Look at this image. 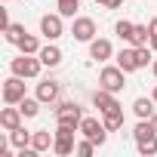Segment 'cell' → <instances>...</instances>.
<instances>
[{
    "instance_id": "5bb4252c",
    "label": "cell",
    "mask_w": 157,
    "mask_h": 157,
    "mask_svg": "<svg viewBox=\"0 0 157 157\" xmlns=\"http://www.w3.org/2000/svg\"><path fill=\"white\" fill-rule=\"evenodd\" d=\"M52 142H56V132H49V129H37V132L31 136V148H34V151H40V154H43V151H49V148H52Z\"/></svg>"
},
{
    "instance_id": "484cf974",
    "label": "cell",
    "mask_w": 157,
    "mask_h": 157,
    "mask_svg": "<svg viewBox=\"0 0 157 157\" xmlns=\"http://www.w3.org/2000/svg\"><path fill=\"white\" fill-rule=\"evenodd\" d=\"M139 145V154L142 157H151V154H157V139H148V142H136Z\"/></svg>"
},
{
    "instance_id": "4fadbf2b",
    "label": "cell",
    "mask_w": 157,
    "mask_h": 157,
    "mask_svg": "<svg viewBox=\"0 0 157 157\" xmlns=\"http://www.w3.org/2000/svg\"><path fill=\"white\" fill-rule=\"evenodd\" d=\"M117 65H120L126 74L139 71V56H136V46H126V49H120V52H117Z\"/></svg>"
},
{
    "instance_id": "d6986e66",
    "label": "cell",
    "mask_w": 157,
    "mask_h": 157,
    "mask_svg": "<svg viewBox=\"0 0 157 157\" xmlns=\"http://www.w3.org/2000/svg\"><path fill=\"white\" fill-rule=\"evenodd\" d=\"M40 105H43V102H40L37 96H34V99H31V96H25V99L19 102V108H22V114H25V117H37V114H40Z\"/></svg>"
},
{
    "instance_id": "277c9868",
    "label": "cell",
    "mask_w": 157,
    "mask_h": 157,
    "mask_svg": "<svg viewBox=\"0 0 157 157\" xmlns=\"http://www.w3.org/2000/svg\"><path fill=\"white\" fill-rule=\"evenodd\" d=\"M80 136H86L90 142H96V148H102V145L108 142V129H105V123L96 120V117H83V120H80Z\"/></svg>"
},
{
    "instance_id": "8992f818",
    "label": "cell",
    "mask_w": 157,
    "mask_h": 157,
    "mask_svg": "<svg viewBox=\"0 0 157 157\" xmlns=\"http://www.w3.org/2000/svg\"><path fill=\"white\" fill-rule=\"evenodd\" d=\"M62 13H46L43 19H40V34L46 37V40H59L62 34H65V25H62Z\"/></svg>"
},
{
    "instance_id": "d4e9b609",
    "label": "cell",
    "mask_w": 157,
    "mask_h": 157,
    "mask_svg": "<svg viewBox=\"0 0 157 157\" xmlns=\"http://www.w3.org/2000/svg\"><path fill=\"white\" fill-rule=\"evenodd\" d=\"M96 151V142H90L86 136H83V142H77V148H74V154H80V157H90Z\"/></svg>"
},
{
    "instance_id": "2e32d148",
    "label": "cell",
    "mask_w": 157,
    "mask_h": 157,
    "mask_svg": "<svg viewBox=\"0 0 157 157\" xmlns=\"http://www.w3.org/2000/svg\"><path fill=\"white\" fill-rule=\"evenodd\" d=\"M154 99H145V96H139L136 102H132V114L139 117V120H151V114H154Z\"/></svg>"
},
{
    "instance_id": "7402d4cb",
    "label": "cell",
    "mask_w": 157,
    "mask_h": 157,
    "mask_svg": "<svg viewBox=\"0 0 157 157\" xmlns=\"http://www.w3.org/2000/svg\"><path fill=\"white\" fill-rule=\"evenodd\" d=\"M56 10H59L65 19H74V13L80 10V0H56Z\"/></svg>"
},
{
    "instance_id": "44dd1931",
    "label": "cell",
    "mask_w": 157,
    "mask_h": 157,
    "mask_svg": "<svg viewBox=\"0 0 157 157\" xmlns=\"http://www.w3.org/2000/svg\"><path fill=\"white\" fill-rule=\"evenodd\" d=\"M16 46H19L22 52H28V56H37V52H40V40H37L34 34H25V37H22Z\"/></svg>"
},
{
    "instance_id": "3957f363",
    "label": "cell",
    "mask_w": 157,
    "mask_h": 157,
    "mask_svg": "<svg viewBox=\"0 0 157 157\" xmlns=\"http://www.w3.org/2000/svg\"><path fill=\"white\" fill-rule=\"evenodd\" d=\"M99 86L102 90H111V93H120L126 86V71L120 65H108L99 71Z\"/></svg>"
},
{
    "instance_id": "8fae6325",
    "label": "cell",
    "mask_w": 157,
    "mask_h": 157,
    "mask_svg": "<svg viewBox=\"0 0 157 157\" xmlns=\"http://www.w3.org/2000/svg\"><path fill=\"white\" fill-rule=\"evenodd\" d=\"M22 108L19 105H10V108H3V111H0V126H3L6 132H13V129H19L22 126Z\"/></svg>"
},
{
    "instance_id": "ba28073f",
    "label": "cell",
    "mask_w": 157,
    "mask_h": 157,
    "mask_svg": "<svg viewBox=\"0 0 157 157\" xmlns=\"http://www.w3.org/2000/svg\"><path fill=\"white\" fill-rule=\"evenodd\" d=\"M71 34H74V40L90 43V40H96V22H93V19H86V16H77V19H74V25H71Z\"/></svg>"
},
{
    "instance_id": "4316f807",
    "label": "cell",
    "mask_w": 157,
    "mask_h": 157,
    "mask_svg": "<svg viewBox=\"0 0 157 157\" xmlns=\"http://www.w3.org/2000/svg\"><path fill=\"white\" fill-rule=\"evenodd\" d=\"M148 31H151V40H148V46H151V49L157 52V16H154V19L148 22Z\"/></svg>"
},
{
    "instance_id": "4dcf8cb0",
    "label": "cell",
    "mask_w": 157,
    "mask_h": 157,
    "mask_svg": "<svg viewBox=\"0 0 157 157\" xmlns=\"http://www.w3.org/2000/svg\"><path fill=\"white\" fill-rule=\"evenodd\" d=\"M151 71H154V77H157V59H154V62H151Z\"/></svg>"
},
{
    "instance_id": "f1b7e54d",
    "label": "cell",
    "mask_w": 157,
    "mask_h": 157,
    "mask_svg": "<svg viewBox=\"0 0 157 157\" xmlns=\"http://www.w3.org/2000/svg\"><path fill=\"white\" fill-rule=\"evenodd\" d=\"M10 25H13V22H10V13H6L3 6H0V31H6Z\"/></svg>"
},
{
    "instance_id": "7c38bea8",
    "label": "cell",
    "mask_w": 157,
    "mask_h": 157,
    "mask_svg": "<svg viewBox=\"0 0 157 157\" xmlns=\"http://www.w3.org/2000/svg\"><path fill=\"white\" fill-rule=\"evenodd\" d=\"M114 56V46H111V40H105V37H96V40H90V59H96V62H108Z\"/></svg>"
},
{
    "instance_id": "30bf717a",
    "label": "cell",
    "mask_w": 157,
    "mask_h": 157,
    "mask_svg": "<svg viewBox=\"0 0 157 157\" xmlns=\"http://www.w3.org/2000/svg\"><path fill=\"white\" fill-rule=\"evenodd\" d=\"M114 96H117V93H111V90H102V86H99V90L93 93V105L99 108V114H108V111L120 108V102H117Z\"/></svg>"
},
{
    "instance_id": "7a4b0ae2",
    "label": "cell",
    "mask_w": 157,
    "mask_h": 157,
    "mask_svg": "<svg viewBox=\"0 0 157 157\" xmlns=\"http://www.w3.org/2000/svg\"><path fill=\"white\" fill-rule=\"evenodd\" d=\"M40 68H43L40 56H28V52H22L19 59H13V62H10V71H13V74H19V77H25V80L37 77V74H40Z\"/></svg>"
},
{
    "instance_id": "52a82bcc",
    "label": "cell",
    "mask_w": 157,
    "mask_h": 157,
    "mask_svg": "<svg viewBox=\"0 0 157 157\" xmlns=\"http://www.w3.org/2000/svg\"><path fill=\"white\" fill-rule=\"evenodd\" d=\"M74 132H77V129L56 126V142H52V151H56L59 157H65V154H74V148H77V142H74Z\"/></svg>"
},
{
    "instance_id": "ffe728a7",
    "label": "cell",
    "mask_w": 157,
    "mask_h": 157,
    "mask_svg": "<svg viewBox=\"0 0 157 157\" xmlns=\"http://www.w3.org/2000/svg\"><path fill=\"white\" fill-rule=\"evenodd\" d=\"M31 136H34V132H28L25 126H19V129L10 132V142H13V148H28V145H31Z\"/></svg>"
},
{
    "instance_id": "9a60e30c",
    "label": "cell",
    "mask_w": 157,
    "mask_h": 157,
    "mask_svg": "<svg viewBox=\"0 0 157 157\" xmlns=\"http://www.w3.org/2000/svg\"><path fill=\"white\" fill-rule=\"evenodd\" d=\"M37 56H40V62H43L46 68H56V65L62 62V49H59L52 40H49V46H40V52H37Z\"/></svg>"
},
{
    "instance_id": "f546056e",
    "label": "cell",
    "mask_w": 157,
    "mask_h": 157,
    "mask_svg": "<svg viewBox=\"0 0 157 157\" xmlns=\"http://www.w3.org/2000/svg\"><path fill=\"white\" fill-rule=\"evenodd\" d=\"M151 123H154V129H157V111H154V114H151Z\"/></svg>"
},
{
    "instance_id": "6da1fadb",
    "label": "cell",
    "mask_w": 157,
    "mask_h": 157,
    "mask_svg": "<svg viewBox=\"0 0 157 157\" xmlns=\"http://www.w3.org/2000/svg\"><path fill=\"white\" fill-rule=\"evenodd\" d=\"M80 120H83L80 102H56V123L59 126H68V129L80 132Z\"/></svg>"
},
{
    "instance_id": "9c48e42d",
    "label": "cell",
    "mask_w": 157,
    "mask_h": 157,
    "mask_svg": "<svg viewBox=\"0 0 157 157\" xmlns=\"http://www.w3.org/2000/svg\"><path fill=\"white\" fill-rule=\"evenodd\" d=\"M59 96H62V83H59V80L46 77V80H40V83H37V99H40L43 105H56V102H59Z\"/></svg>"
},
{
    "instance_id": "5b68a950",
    "label": "cell",
    "mask_w": 157,
    "mask_h": 157,
    "mask_svg": "<svg viewBox=\"0 0 157 157\" xmlns=\"http://www.w3.org/2000/svg\"><path fill=\"white\" fill-rule=\"evenodd\" d=\"M22 99H25V77H19V74L6 77L3 80V102L6 105H19Z\"/></svg>"
},
{
    "instance_id": "83f0119b",
    "label": "cell",
    "mask_w": 157,
    "mask_h": 157,
    "mask_svg": "<svg viewBox=\"0 0 157 157\" xmlns=\"http://www.w3.org/2000/svg\"><path fill=\"white\" fill-rule=\"evenodd\" d=\"M96 3H99L102 10H120V6H123V0H96Z\"/></svg>"
},
{
    "instance_id": "cb8c5ba5",
    "label": "cell",
    "mask_w": 157,
    "mask_h": 157,
    "mask_svg": "<svg viewBox=\"0 0 157 157\" xmlns=\"http://www.w3.org/2000/svg\"><path fill=\"white\" fill-rule=\"evenodd\" d=\"M25 34H28V31H25V25H16V22H13V25H10V28L3 31V37H6V43H19V40L25 37Z\"/></svg>"
},
{
    "instance_id": "1f68e13d",
    "label": "cell",
    "mask_w": 157,
    "mask_h": 157,
    "mask_svg": "<svg viewBox=\"0 0 157 157\" xmlns=\"http://www.w3.org/2000/svg\"><path fill=\"white\" fill-rule=\"evenodd\" d=\"M151 99H154V102H157V86H154V93H151Z\"/></svg>"
},
{
    "instance_id": "ac0fdd59",
    "label": "cell",
    "mask_w": 157,
    "mask_h": 157,
    "mask_svg": "<svg viewBox=\"0 0 157 157\" xmlns=\"http://www.w3.org/2000/svg\"><path fill=\"white\" fill-rule=\"evenodd\" d=\"M132 31H136V22H129V19H120V22L114 25V34H117L123 43H129V40H132Z\"/></svg>"
},
{
    "instance_id": "e0dca14e",
    "label": "cell",
    "mask_w": 157,
    "mask_h": 157,
    "mask_svg": "<svg viewBox=\"0 0 157 157\" xmlns=\"http://www.w3.org/2000/svg\"><path fill=\"white\" fill-rule=\"evenodd\" d=\"M102 123H105V129H108V132H117V129H123V108H114V111L102 114Z\"/></svg>"
},
{
    "instance_id": "603a6c76",
    "label": "cell",
    "mask_w": 157,
    "mask_h": 157,
    "mask_svg": "<svg viewBox=\"0 0 157 157\" xmlns=\"http://www.w3.org/2000/svg\"><path fill=\"white\" fill-rule=\"evenodd\" d=\"M148 40H151V31H148V25H136L129 46H148Z\"/></svg>"
}]
</instances>
